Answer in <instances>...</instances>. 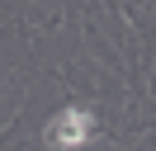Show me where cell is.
Segmentation results:
<instances>
[{"label":"cell","instance_id":"obj_1","mask_svg":"<svg viewBox=\"0 0 156 151\" xmlns=\"http://www.w3.org/2000/svg\"><path fill=\"white\" fill-rule=\"evenodd\" d=\"M95 137V113L90 109H62L57 118L48 123V146L52 151H76Z\"/></svg>","mask_w":156,"mask_h":151}]
</instances>
